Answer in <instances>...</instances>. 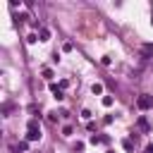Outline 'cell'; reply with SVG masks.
I'll return each instance as SVG.
<instances>
[{
	"instance_id": "obj_1",
	"label": "cell",
	"mask_w": 153,
	"mask_h": 153,
	"mask_svg": "<svg viewBox=\"0 0 153 153\" xmlns=\"http://www.w3.org/2000/svg\"><path fill=\"white\" fill-rule=\"evenodd\" d=\"M136 105H139L141 110H146V108L153 105V98H148V96H139V98H136Z\"/></svg>"
},
{
	"instance_id": "obj_2",
	"label": "cell",
	"mask_w": 153,
	"mask_h": 153,
	"mask_svg": "<svg viewBox=\"0 0 153 153\" xmlns=\"http://www.w3.org/2000/svg\"><path fill=\"white\" fill-rule=\"evenodd\" d=\"M38 139H41V129H29L26 141H38Z\"/></svg>"
},
{
	"instance_id": "obj_3",
	"label": "cell",
	"mask_w": 153,
	"mask_h": 153,
	"mask_svg": "<svg viewBox=\"0 0 153 153\" xmlns=\"http://www.w3.org/2000/svg\"><path fill=\"white\" fill-rule=\"evenodd\" d=\"M50 91L55 93V98H57V100H60V98H65V96H62V88H57L55 84H50Z\"/></svg>"
},
{
	"instance_id": "obj_4",
	"label": "cell",
	"mask_w": 153,
	"mask_h": 153,
	"mask_svg": "<svg viewBox=\"0 0 153 153\" xmlns=\"http://www.w3.org/2000/svg\"><path fill=\"white\" fill-rule=\"evenodd\" d=\"M141 55H153V43H146L141 48Z\"/></svg>"
},
{
	"instance_id": "obj_5",
	"label": "cell",
	"mask_w": 153,
	"mask_h": 153,
	"mask_svg": "<svg viewBox=\"0 0 153 153\" xmlns=\"http://www.w3.org/2000/svg\"><path fill=\"white\" fill-rule=\"evenodd\" d=\"M136 124H139L143 131H148V122H146V117H139V122H136Z\"/></svg>"
},
{
	"instance_id": "obj_6",
	"label": "cell",
	"mask_w": 153,
	"mask_h": 153,
	"mask_svg": "<svg viewBox=\"0 0 153 153\" xmlns=\"http://www.w3.org/2000/svg\"><path fill=\"white\" fill-rule=\"evenodd\" d=\"M50 38V31L48 29H41V41H48Z\"/></svg>"
},
{
	"instance_id": "obj_7",
	"label": "cell",
	"mask_w": 153,
	"mask_h": 153,
	"mask_svg": "<svg viewBox=\"0 0 153 153\" xmlns=\"http://www.w3.org/2000/svg\"><path fill=\"white\" fill-rule=\"evenodd\" d=\"M14 148H17V151H26V148H29V143H26V141H19Z\"/></svg>"
},
{
	"instance_id": "obj_8",
	"label": "cell",
	"mask_w": 153,
	"mask_h": 153,
	"mask_svg": "<svg viewBox=\"0 0 153 153\" xmlns=\"http://www.w3.org/2000/svg\"><path fill=\"white\" fill-rule=\"evenodd\" d=\"M91 91H93V93H100V91H103V86H100V84H93V86H91Z\"/></svg>"
},
{
	"instance_id": "obj_9",
	"label": "cell",
	"mask_w": 153,
	"mask_h": 153,
	"mask_svg": "<svg viewBox=\"0 0 153 153\" xmlns=\"http://www.w3.org/2000/svg\"><path fill=\"white\" fill-rule=\"evenodd\" d=\"M26 127H29V129H38V122H36V120H29V124H26Z\"/></svg>"
},
{
	"instance_id": "obj_10",
	"label": "cell",
	"mask_w": 153,
	"mask_h": 153,
	"mask_svg": "<svg viewBox=\"0 0 153 153\" xmlns=\"http://www.w3.org/2000/svg\"><path fill=\"white\" fill-rule=\"evenodd\" d=\"M146 153H153V143H148V146H146Z\"/></svg>"
},
{
	"instance_id": "obj_11",
	"label": "cell",
	"mask_w": 153,
	"mask_h": 153,
	"mask_svg": "<svg viewBox=\"0 0 153 153\" xmlns=\"http://www.w3.org/2000/svg\"><path fill=\"white\" fill-rule=\"evenodd\" d=\"M151 22H153V14H151Z\"/></svg>"
},
{
	"instance_id": "obj_12",
	"label": "cell",
	"mask_w": 153,
	"mask_h": 153,
	"mask_svg": "<svg viewBox=\"0 0 153 153\" xmlns=\"http://www.w3.org/2000/svg\"><path fill=\"white\" fill-rule=\"evenodd\" d=\"M108 153H112V151H108Z\"/></svg>"
}]
</instances>
